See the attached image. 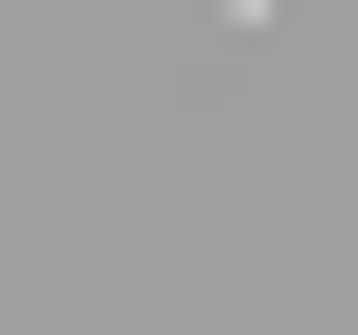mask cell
Returning <instances> with one entry per match:
<instances>
[{"label":"cell","instance_id":"cell-1","mask_svg":"<svg viewBox=\"0 0 358 335\" xmlns=\"http://www.w3.org/2000/svg\"><path fill=\"white\" fill-rule=\"evenodd\" d=\"M246 22H268V0H246Z\"/></svg>","mask_w":358,"mask_h":335}]
</instances>
